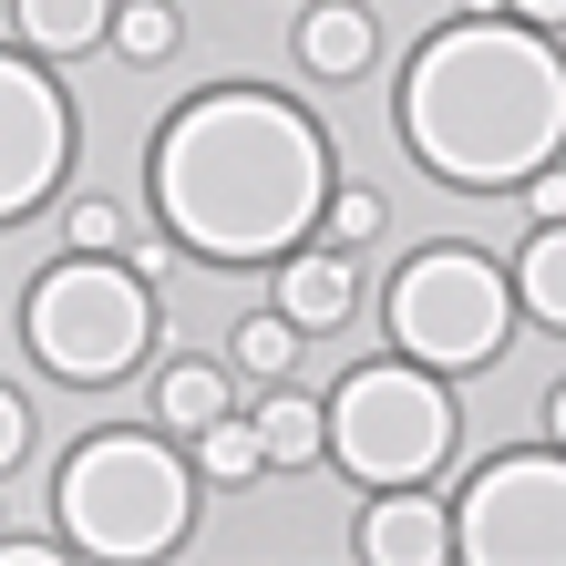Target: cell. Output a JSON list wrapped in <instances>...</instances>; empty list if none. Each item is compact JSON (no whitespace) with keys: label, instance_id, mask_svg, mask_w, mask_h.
<instances>
[{"label":"cell","instance_id":"obj_1","mask_svg":"<svg viewBox=\"0 0 566 566\" xmlns=\"http://www.w3.org/2000/svg\"><path fill=\"white\" fill-rule=\"evenodd\" d=\"M329 145L319 124L279 104V93H248L227 83L207 104H186L176 124L155 135V207L165 227L196 248V258H289L310 227L329 217Z\"/></svg>","mask_w":566,"mask_h":566},{"label":"cell","instance_id":"obj_2","mask_svg":"<svg viewBox=\"0 0 566 566\" xmlns=\"http://www.w3.org/2000/svg\"><path fill=\"white\" fill-rule=\"evenodd\" d=\"M402 145L443 186H525L566 155V52L536 21H453L402 73Z\"/></svg>","mask_w":566,"mask_h":566},{"label":"cell","instance_id":"obj_3","mask_svg":"<svg viewBox=\"0 0 566 566\" xmlns=\"http://www.w3.org/2000/svg\"><path fill=\"white\" fill-rule=\"evenodd\" d=\"M52 515H62V546H73V556L145 566V556H176L186 546L196 474L155 443V432H93V443L62 463Z\"/></svg>","mask_w":566,"mask_h":566},{"label":"cell","instance_id":"obj_4","mask_svg":"<svg viewBox=\"0 0 566 566\" xmlns=\"http://www.w3.org/2000/svg\"><path fill=\"white\" fill-rule=\"evenodd\" d=\"M515 329V289L484 248H422L391 279V340L422 371H484Z\"/></svg>","mask_w":566,"mask_h":566},{"label":"cell","instance_id":"obj_5","mask_svg":"<svg viewBox=\"0 0 566 566\" xmlns=\"http://www.w3.org/2000/svg\"><path fill=\"white\" fill-rule=\"evenodd\" d=\"M145 340H155V298L114 258H62L31 289V360L62 381H124L145 360Z\"/></svg>","mask_w":566,"mask_h":566},{"label":"cell","instance_id":"obj_6","mask_svg":"<svg viewBox=\"0 0 566 566\" xmlns=\"http://www.w3.org/2000/svg\"><path fill=\"white\" fill-rule=\"evenodd\" d=\"M329 453L350 463L360 484H422L432 463L453 453V402L422 360H381V371H350L340 402H329Z\"/></svg>","mask_w":566,"mask_h":566},{"label":"cell","instance_id":"obj_7","mask_svg":"<svg viewBox=\"0 0 566 566\" xmlns=\"http://www.w3.org/2000/svg\"><path fill=\"white\" fill-rule=\"evenodd\" d=\"M453 556L474 566H566V453H505L463 484Z\"/></svg>","mask_w":566,"mask_h":566},{"label":"cell","instance_id":"obj_8","mask_svg":"<svg viewBox=\"0 0 566 566\" xmlns=\"http://www.w3.org/2000/svg\"><path fill=\"white\" fill-rule=\"evenodd\" d=\"M73 165V104L42 83V62H0V217H31Z\"/></svg>","mask_w":566,"mask_h":566},{"label":"cell","instance_id":"obj_9","mask_svg":"<svg viewBox=\"0 0 566 566\" xmlns=\"http://www.w3.org/2000/svg\"><path fill=\"white\" fill-rule=\"evenodd\" d=\"M360 556L371 566H443L453 556V515L412 484H381V505L360 515Z\"/></svg>","mask_w":566,"mask_h":566},{"label":"cell","instance_id":"obj_10","mask_svg":"<svg viewBox=\"0 0 566 566\" xmlns=\"http://www.w3.org/2000/svg\"><path fill=\"white\" fill-rule=\"evenodd\" d=\"M371 11H360V0H310V11H298V62H310L319 83H350L360 62H371Z\"/></svg>","mask_w":566,"mask_h":566},{"label":"cell","instance_id":"obj_11","mask_svg":"<svg viewBox=\"0 0 566 566\" xmlns=\"http://www.w3.org/2000/svg\"><path fill=\"white\" fill-rule=\"evenodd\" d=\"M350 298H360V279H350L340 248H310V258H289V269H279V310H289L298 329H340Z\"/></svg>","mask_w":566,"mask_h":566},{"label":"cell","instance_id":"obj_12","mask_svg":"<svg viewBox=\"0 0 566 566\" xmlns=\"http://www.w3.org/2000/svg\"><path fill=\"white\" fill-rule=\"evenodd\" d=\"M124 0H11V21H21V52H62L73 62L83 42H104Z\"/></svg>","mask_w":566,"mask_h":566},{"label":"cell","instance_id":"obj_13","mask_svg":"<svg viewBox=\"0 0 566 566\" xmlns=\"http://www.w3.org/2000/svg\"><path fill=\"white\" fill-rule=\"evenodd\" d=\"M155 422H176V432L227 422V371H217V360H176V371L155 381Z\"/></svg>","mask_w":566,"mask_h":566},{"label":"cell","instance_id":"obj_14","mask_svg":"<svg viewBox=\"0 0 566 566\" xmlns=\"http://www.w3.org/2000/svg\"><path fill=\"white\" fill-rule=\"evenodd\" d=\"M515 298H525L546 329H566V227H536V248L515 258Z\"/></svg>","mask_w":566,"mask_h":566},{"label":"cell","instance_id":"obj_15","mask_svg":"<svg viewBox=\"0 0 566 566\" xmlns=\"http://www.w3.org/2000/svg\"><path fill=\"white\" fill-rule=\"evenodd\" d=\"M258 432H269V463H319L329 412H319V402H298V391H269V402H258Z\"/></svg>","mask_w":566,"mask_h":566},{"label":"cell","instance_id":"obj_16","mask_svg":"<svg viewBox=\"0 0 566 566\" xmlns=\"http://www.w3.org/2000/svg\"><path fill=\"white\" fill-rule=\"evenodd\" d=\"M289 360H298V319H289V310L238 319V371H248V381H289Z\"/></svg>","mask_w":566,"mask_h":566},{"label":"cell","instance_id":"obj_17","mask_svg":"<svg viewBox=\"0 0 566 566\" xmlns=\"http://www.w3.org/2000/svg\"><path fill=\"white\" fill-rule=\"evenodd\" d=\"M258 463H269V432H258V422H207V432H196V474L248 484Z\"/></svg>","mask_w":566,"mask_h":566},{"label":"cell","instance_id":"obj_18","mask_svg":"<svg viewBox=\"0 0 566 566\" xmlns=\"http://www.w3.org/2000/svg\"><path fill=\"white\" fill-rule=\"evenodd\" d=\"M114 42H124V62H165V52L186 42V21L165 11V0H124V11H114Z\"/></svg>","mask_w":566,"mask_h":566},{"label":"cell","instance_id":"obj_19","mask_svg":"<svg viewBox=\"0 0 566 566\" xmlns=\"http://www.w3.org/2000/svg\"><path fill=\"white\" fill-rule=\"evenodd\" d=\"M329 238H340V248H371L381 238V196L371 186H340V196H329Z\"/></svg>","mask_w":566,"mask_h":566},{"label":"cell","instance_id":"obj_20","mask_svg":"<svg viewBox=\"0 0 566 566\" xmlns=\"http://www.w3.org/2000/svg\"><path fill=\"white\" fill-rule=\"evenodd\" d=\"M114 238H124V217L104 207V196H83V207H73V248L93 258V248H114Z\"/></svg>","mask_w":566,"mask_h":566},{"label":"cell","instance_id":"obj_21","mask_svg":"<svg viewBox=\"0 0 566 566\" xmlns=\"http://www.w3.org/2000/svg\"><path fill=\"white\" fill-rule=\"evenodd\" d=\"M525 196H536V227H566V165H546V176H525Z\"/></svg>","mask_w":566,"mask_h":566},{"label":"cell","instance_id":"obj_22","mask_svg":"<svg viewBox=\"0 0 566 566\" xmlns=\"http://www.w3.org/2000/svg\"><path fill=\"white\" fill-rule=\"evenodd\" d=\"M0 453H11V463L31 453V402H21V391H11V402H0Z\"/></svg>","mask_w":566,"mask_h":566},{"label":"cell","instance_id":"obj_23","mask_svg":"<svg viewBox=\"0 0 566 566\" xmlns=\"http://www.w3.org/2000/svg\"><path fill=\"white\" fill-rule=\"evenodd\" d=\"M515 21H536V31H566V0H505Z\"/></svg>","mask_w":566,"mask_h":566},{"label":"cell","instance_id":"obj_24","mask_svg":"<svg viewBox=\"0 0 566 566\" xmlns=\"http://www.w3.org/2000/svg\"><path fill=\"white\" fill-rule=\"evenodd\" d=\"M546 432H556V453H566V381H556V402H546Z\"/></svg>","mask_w":566,"mask_h":566}]
</instances>
